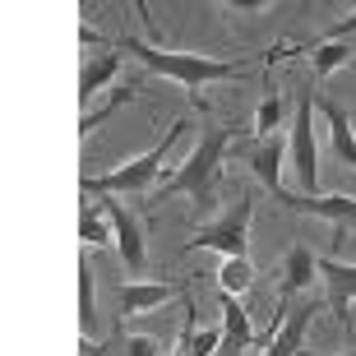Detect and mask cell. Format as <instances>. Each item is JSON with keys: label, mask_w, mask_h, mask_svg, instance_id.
Returning a JSON list of instances; mask_svg holds the SVG:
<instances>
[{"label": "cell", "mask_w": 356, "mask_h": 356, "mask_svg": "<svg viewBox=\"0 0 356 356\" xmlns=\"http://www.w3.org/2000/svg\"><path fill=\"white\" fill-rule=\"evenodd\" d=\"M232 144H236V125H204L199 144L190 148V158L158 185V199L190 195L199 218H213L218 213V195H222V158Z\"/></svg>", "instance_id": "1"}, {"label": "cell", "mask_w": 356, "mask_h": 356, "mask_svg": "<svg viewBox=\"0 0 356 356\" xmlns=\"http://www.w3.org/2000/svg\"><path fill=\"white\" fill-rule=\"evenodd\" d=\"M218 287H222V296H245V291L254 287V268L250 259H222V268H218Z\"/></svg>", "instance_id": "17"}, {"label": "cell", "mask_w": 356, "mask_h": 356, "mask_svg": "<svg viewBox=\"0 0 356 356\" xmlns=\"http://www.w3.org/2000/svg\"><path fill=\"white\" fill-rule=\"evenodd\" d=\"M120 51H130V56H139L153 74H162V79H176L190 97L199 102V88L204 83H222V79H236V74H245L250 65H232V60H213V56H199V51H167V47H158V42H134V38H125V42H116ZM204 106V102H199Z\"/></svg>", "instance_id": "2"}, {"label": "cell", "mask_w": 356, "mask_h": 356, "mask_svg": "<svg viewBox=\"0 0 356 356\" xmlns=\"http://www.w3.org/2000/svg\"><path fill=\"white\" fill-rule=\"evenodd\" d=\"M277 125H282V97L268 92L264 102H259V111H254V134H259V139H273Z\"/></svg>", "instance_id": "21"}, {"label": "cell", "mask_w": 356, "mask_h": 356, "mask_svg": "<svg viewBox=\"0 0 356 356\" xmlns=\"http://www.w3.org/2000/svg\"><path fill=\"white\" fill-rule=\"evenodd\" d=\"M277 199H282L291 213L329 218V222L338 227V236H333V250L329 254H338V245H343V236H347V227H356V195H287V190H282Z\"/></svg>", "instance_id": "6"}, {"label": "cell", "mask_w": 356, "mask_h": 356, "mask_svg": "<svg viewBox=\"0 0 356 356\" xmlns=\"http://www.w3.org/2000/svg\"><path fill=\"white\" fill-rule=\"evenodd\" d=\"M181 134H185V120H176L172 130L162 134V144H153L144 158H130L125 167H116L106 176H83V195H158L162 162H167V153Z\"/></svg>", "instance_id": "3"}, {"label": "cell", "mask_w": 356, "mask_h": 356, "mask_svg": "<svg viewBox=\"0 0 356 356\" xmlns=\"http://www.w3.org/2000/svg\"><path fill=\"white\" fill-rule=\"evenodd\" d=\"M172 282H125L120 287V319H130V315H144V310H158L167 296H172Z\"/></svg>", "instance_id": "12"}, {"label": "cell", "mask_w": 356, "mask_h": 356, "mask_svg": "<svg viewBox=\"0 0 356 356\" xmlns=\"http://www.w3.org/2000/svg\"><path fill=\"white\" fill-rule=\"evenodd\" d=\"M356 38V14H347V19H338V24L324 33V42H352Z\"/></svg>", "instance_id": "23"}, {"label": "cell", "mask_w": 356, "mask_h": 356, "mask_svg": "<svg viewBox=\"0 0 356 356\" xmlns=\"http://www.w3.org/2000/svg\"><path fill=\"white\" fill-rule=\"evenodd\" d=\"M134 92H139V79H130V83H125V88H116V92H111L106 102H97V111H83V120H79V134H83V139H88V134L97 130V125H102V120L111 116V111H116L120 102H134Z\"/></svg>", "instance_id": "18"}, {"label": "cell", "mask_w": 356, "mask_h": 356, "mask_svg": "<svg viewBox=\"0 0 356 356\" xmlns=\"http://www.w3.org/2000/svg\"><path fill=\"white\" fill-rule=\"evenodd\" d=\"M116 70H120V47H106L102 56L83 60V70H79V92H83V102H88V97H97L106 83L116 79Z\"/></svg>", "instance_id": "14"}, {"label": "cell", "mask_w": 356, "mask_h": 356, "mask_svg": "<svg viewBox=\"0 0 356 356\" xmlns=\"http://www.w3.org/2000/svg\"><path fill=\"white\" fill-rule=\"evenodd\" d=\"M250 218H254V195L250 190H236V204L218 222L199 227V236L185 241V254L190 250H218L222 259H250Z\"/></svg>", "instance_id": "4"}, {"label": "cell", "mask_w": 356, "mask_h": 356, "mask_svg": "<svg viewBox=\"0 0 356 356\" xmlns=\"http://www.w3.org/2000/svg\"><path fill=\"white\" fill-rule=\"evenodd\" d=\"M79 324H83V338L97 329V291H92V268H88V254L79 259Z\"/></svg>", "instance_id": "19"}, {"label": "cell", "mask_w": 356, "mask_h": 356, "mask_svg": "<svg viewBox=\"0 0 356 356\" xmlns=\"http://www.w3.org/2000/svg\"><path fill=\"white\" fill-rule=\"evenodd\" d=\"M79 241H83V250L111 245V241H116V232H111V218H106V213H88V209H83V218H79Z\"/></svg>", "instance_id": "20"}, {"label": "cell", "mask_w": 356, "mask_h": 356, "mask_svg": "<svg viewBox=\"0 0 356 356\" xmlns=\"http://www.w3.org/2000/svg\"><path fill=\"white\" fill-rule=\"evenodd\" d=\"M310 277H319V259L310 254V245H291L287 259H282V291H277V301H291L296 291H305Z\"/></svg>", "instance_id": "10"}, {"label": "cell", "mask_w": 356, "mask_h": 356, "mask_svg": "<svg viewBox=\"0 0 356 356\" xmlns=\"http://www.w3.org/2000/svg\"><path fill=\"white\" fill-rule=\"evenodd\" d=\"M310 60H315L319 88H324L333 70H343V65H352V60H356V47H352V42H315V47H310Z\"/></svg>", "instance_id": "16"}, {"label": "cell", "mask_w": 356, "mask_h": 356, "mask_svg": "<svg viewBox=\"0 0 356 356\" xmlns=\"http://www.w3.org/2000/svg\"><path fill=\"white\" fill-rule=\"evenodd\" d=\"M319 277H324V287H329L324 305H329L333 315L347 324V333H352V310H347V305L356 301V264H343L338 254H324V259H319Z\"/></svg>", "instance_id": "8"}, {"label": "cell", "mask_w": 356, "mask_h": 356, "mask_svg": "<svg viewBox=\"0 0 356 356\" xmlns=\"http://www.w3.org/2000/svg\"><path fill=\"white\" fill-rule=\"evenodd\" d=\"M245 347H254V329L245 319V305L236 296H222V356H241Z\"/></svg>", "instance_id": "11"}, {"label": "cell", "mask_w": 356, "mask_h": 356, "mask_svg": "<svg viewBox=\"0 0 356 356\" xmlns=\"http://www.w3.org/2000/svg\"><path fill=\"white\" fill-rule=\"evenodd\" d=\"M310 116H315V97H310V88H305L301 102H296L291 139H287L291 172H296V181L305 185V195H315V185H319V153H315V125H310Z\"/></svg>", "instance_id": "5"}, {"label": "cell", "mask_w": 356, "mask_h": 356, "mask_svg": "<svg viewBox=\"0 0 356 356\" xmlns=\"http://www.w3.org/2000/svg\"><path fill=\"white\" fill-rule=\"evenodd\" d=\"M301 356H315V352H305V347H301ZM347 356H356V352H347Z\"/></svg>", "instance_id": "24"}, {"label": "cell", "mask_w": 356, "mask_h": 356, "mask_svg": "<svg viewBox=\"0 0 356 356\" xmlns=\"http://www.w3.org/2000/svg\"><path fill=\"white\" fill-rule=\"evenodd\" d=\"M315 310L319 305L315 301H301V305H291V315H287V324L268 338V347H264V356H301V343H305V329H310V319H315Z\"/></svg>", "instance_id": "9"}, {"label": "cell", "mask_w": 356, "mask_h": 356, "mask_svg": "<svg viewBox=\"0 0 356 356\" xmlns=\"http://www.w3.org/2000/svg\"><path fill=\"white\" fill-rule=\"evenodd\" d=\"M319 111H324V120H329V134H333V153L347 162L356 172V130H352V120H347V111L333 97H319Z\"/></svg>", "instance_id": "13"}, {"label": "cell", "mask_w": 356, "mask_h": 356, "mask_svg": "<svg viewBox=\"0 0 356 356\" xmlns=\"http://www.w3.org/2000/svg\"><path fill=\"white\" fill-rule=\"evenodd\" d=\"M282 158H287V148L277 144V139H259V144H254V153H250L254 176L273 190V199L282 195Z\"/></svg>", "instance_id": "15"}, {"label": "cell", "mask_w": 356, "mask_h": 356, "mask_svg": "<svg viewBox=\"0 0 356 356\" xmlns=\"http://www.w3.org/2000/svg\"><path fill=\"white\" fill-rule=\"evenodd\" d=\"M102 213L111 218V232H116V250L125 259L130 273H144L148 268V245H144V222L134 218L120 199H102Z\"/></svg>", "instance_id": "7"}, {"label": "cell", "mask_w": 356, "mask_h": 356, "mask_svg": "<svg viewBox=\"0 0 356 356\" xmlns=\"http://www.w3.org/2000/svg\"><path fill=\"white\" fill-rule=\"evenodd\" d=\"M120 347H125L120 356H158V352H162L158 338H148V333H130V338H125Z\"/></svg>", "instance_id": "22"}]
</instances>
